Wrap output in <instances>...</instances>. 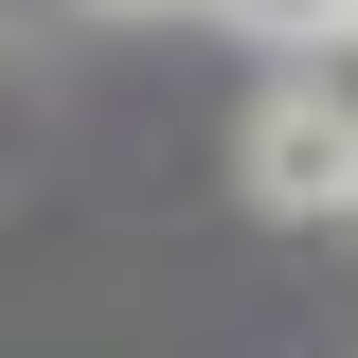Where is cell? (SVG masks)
Instances as JSON below:
<instances>
[{"label": "cell", "instance_id": "obj_1", "mask_svg": "<svg viewBox=\"0 0 358 358\" xmlns=\"http://www.w3.org/2000/svg\"><path fill=\"white\" fill-rule=\"evenodd\" d=\"M251 197H268V215H341V197H358V126L322 108L305 72L251 108Z\"/></svg>", "mask_w": 358, "mask_h": 358}, {"label": "cell", "instance_id": "obj_2", "mask_svg": "<svg viewBox=\"0 0 358 358\" xmlns=\"http://www.w3.org/2000/svg\"><path fill=\"white\" fill-rule=\"evenodd\" d=\"M215 18H251V36H287V54H305V36H341L358 0H215Z\"/></svg>", "mask_w": 358, "mask_h": 358}, {"label": "cell", "instance_id": "obj_3", "mask_svg": "<svg viewBox=\"0 0 358 358\" xmlns=\"http://www.w3.org/2000/svg\"><path fill=\"white\" fill-rule=\"evenodd\" d=\"M305 90H322V108L358 126V18H341V36H305Z\"/></svg>", "mask_w": 358, "mask_h": 358}, {"label": "cell", "instance_id": "obj_4", "mask_svg": "<svg viewBox=\"0 0 358 358\" xmlns=\"http://www.w3.org/2000/svg\"><path fill=\"white\" fill-rule=\"evenodd\" d=\"M90 18H197V0H90Z\"/></svg>", "mask_w": 358, "mask_h": 358}]
</instances>
